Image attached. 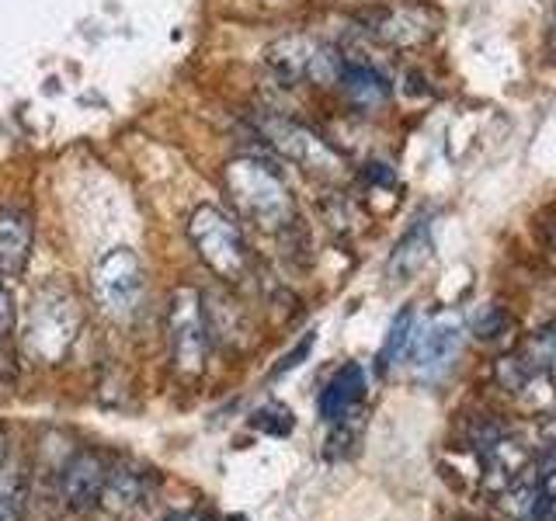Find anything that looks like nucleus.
<instances>
[{
  "label": "nucleus",
  "mask_w": 556,
  "mask_h": 521,
  "mask_svg": "<svg viewBox=\"0 0 556 521\" xmlns=\"http://www.w3.org/2000/svg\"><path fill=\"white\" fill-rule=\"evenodd\" d=\"M167 334H170V355L185 379H195L205 372L208 358V323L199 289H178L167 309Z\"/></svg>",
  "instance_id": "nucleus-5"
},
{
  "label": "nucleus",
  "mask_w": 556,
  "mask_h": 521,
  "mask_svg": "<svg viewBox=\"0 0 556 521\" xmlns=\"http://www.w3.org/2000/svg\"><path fill=\"white\" fill-rule=\"evenodd\" d=\"M226 195L233 199L237 213L261 226L268 233H282L295 223V202L282 181L278 167L257 161V156H240L223 174Z\"/></svg>",
  "instance_id": "nucleus-1"
},
{
  "label": "nucleus",
  "mask_w": 556,
  "mask_h": 521,
  "mask_svg": "<svg viewBox=\"0 0 556 521\" xmlns=\"http://www.w3.org/2000/svg\"><path fill=\"white\" fill-rule=\"evenodd\" d=\"M439 14L425 4H404V8H393L387 11L376 22V39H382L387 46L396 49H414V46H425L428 39L439 35Z\"/></svg>",
  "instance_id": "nucleus-9"
},
{
  "label": "nucleus",
  "mask_w": 556,
  "mask_h": 521,
  "mask_svg": "<svg viewBox=\"0 0 556 521\" xmlns=\"http://www.w3.org/2000/svg\"><path fill=\"white\" fill-rule=\"evenodd\" d=\"M143 497H147V483H143V476H139V473H129V469H118V473H109V480H104V491H101L98 508L112 511V514H126V511H132Z\"/></svg>",
  "instance_id": "nucleus-15"
},
{
  "label": "nucleus",
  "mask_w": 556,
  "mask_h": 521,
  "mask_svg": "<svg viewBox=\"0 0 556 521\" xmlns=\"http://www.w3.org/2000/svg\"><path fill=\"white\" fill-rule=\"evenodd\" d=\"M14 327V306H11V295L4 285V275H0V338H8Z\"/></svg>",
  "instance_id": "nucleus-19"
},
{
  "label": "nucleus",
  "mask_w": 556,
  "mask_h": 521,
  "mask_svg": "<svg viewBox=\"0 0 556 521\" xmlns=\"http://www.w3.org/2000/svg\"><path fill=\"white\" fill-rule=\"evenodd\" d=\"M265 63L286 84H338L344 56L309 35H286L265 49Z\"/></svg>",
  "instance_id": "nucleus-4"
},
{
  "label": "nucleus",
  "mask_w": 556,
  "mask_h": 521,
  "mask_svg": "<svg viewBox=\"0 0 556 521\" xmlns=\"http://www.w3.org/2000/svg\"><path fill=\"white\" fill-rule=\"evenodd\" d=\"M549 49L556 52V14H553V25H549Z\"/></svg>",
  "instance_id": "nucleus-22"
},
{
  "label": "nucleus",
  "mask_w": 556,
  "mask_h": 521,
  "mask_svg": "<svg viewBox=\"0 0 556 521\" xmlns=\"http://www.w3.org/2000/svg\"><path fill=\"white\" fill-rule=\"evenodd\" d=\"M31 237H35V226L25 208H17V205L0 208V275L4 278L25 271L31 257Z\"/></svg>",
  "instance_id": "nucleus-11"
},
{
  "label": "nucleus",
  "mask_w": 556,
  "mask_h": 521,
  "mask_svg": "<svg viewBox=\"0 0 556 521\" xmlns=\"http://www.w3.org/2000/svg\"><path fill=\"white\" fill-rule=\"evenodd\" d=\"M504 323H508V317H504V313H501L497 306H483V309H480V317L473 320V330H477V338L491 341V338L501 334Z\"/></svg>",
  "instance_id": "nucleus-18"
},
{
  "label": "nucleus",
  "mask_w": 556,
  "mask_h": 521,
  "mask_svg": "<svg viewBox=\"0 0 556 521\" xmlns=\"http://www.w3.org/2000/svg\"><path fill=\"white\" fill-rule=\"evenodd\" d=\"M104 480H109V469H104V462L98 456H91V452H80V456H74L63 469L60 497H63L66 508L91 511V508H98V500H101Z\"/></svg>",
  "instance_id": "nucleus-10"
},
{
  "label": "nucleus",
  "mask_w": 556,
  "mask_h": 521,
  "mask_svg": "<svg viewBox=\"0 0 556 521\" xmlns=\"http://www.w3.org/2000/svg\"><path fill=\"white\" fill-rule=\"evenodd\" d=\"M414 309L404 306L393 317L390 330H387V341H382V352H379V369H390V365L400 358V355H407V347H410V338H414Z\"/></svg>",
  "instance_id": "nucleus-16"
},
{
  "label": "nucleus",
  "mask_w": 556,
  "mask_h": 521,
  "mask_svg": "<svg viewBox=\"0 0 556 521\" xmlns=\"http://www.w3.org/2000/svg\"><path fill=\"white\" fill-rule=\"evenodd\" d=\"M338 84L344 87L348 101L358 104V109H376V104H382V101L390 98V80H387V74H382V69L376 63H369V60L344 56Z\"/></svg>",
  "instance_id": "nucleus-13"
},
{
  "label": "nucleus",
  "mask_w": 556,
  "mask_h": 521,
  "mask_svg": "<svg viewBox=\"0 0 556 521\" xmlns=\"http://www.w3.org/2000/svg\"><path fill=\"white\" fill-rule=\"evenodd\" d=\"M94 295L104 306V313H112L118 320H129L139 313V303H143V265H139L136 251L129 247H112L94 265Z\"/></svg>",
  "instance_id": "nucleus-6"
},
{
  "label": "nucleus",
  "mask_w": 556,
  "mask_h": 521,
  "mask_svg": "<svg viewBox=\"0 0 556 521\" xmlns=\"http://www.w3.org/2000/svg\"><path fill=\"white\" fill-rule=\"evenodd\" d=\"M164 521H213V518L202 514V511H181V514H170V518H164Z\"/></svg>",
  "instance_id": "nucleus-21"
},
{
  "label": "nucleus",
  "mask_w": 556,
  "mask_h": 521,
  "mask_svg": "<svg viewBox=\"0 0 556 521\" xmlns=\"http://www.w3.org/2000/svg\"><path fill=\"white\" fill-rule=\"evenodd\" d=\"M414 369L421 376H442L452 361H456L463 347V323L456 317H439L428 327H414Z\"/></svg>",
  "instance_id": "nucleus-8"
},
{
  "label": "nucleus",
  "mask_w": 556,
  "mask_h": 521,
  "mask_svg": "<svg viewBox=\"0 0 556 521\" xmlns=\"http://www.w3.org/2000/svg\"><path fill=\"white\" fill-rule=\"evenodd\" d=\"M261 136H265V143L278 153L286 156V161L300 164L306 174H317L324 181H334L344 174V161L338 156L334 147H327L317 132H309L306 126H295L289 118H265L261 122Z\"/></svg>",
  "instance_id": "nucleus-7"
},
{
  "label": "nucleus",
  "mask_w": 556,
  "mask_h": 521,
  "mask_svg": "<svg viewBox=\"0 0 556 521\" xmlns=\"http://www.w3.org/2000/svg\"><path fill=\"white\" fill-rule=\"evenodd\" d=\"M309 347H313V334H306V338H303V344L295 347V352H292V355H289V358H286L282 365H278V369H275V376H282V372L295 369V365H300V361H303V358L309 355Z\"/></svg>",
  "instance_id": "nucleus-20"
},
{
  "label": "nucleus",
  "mask_w": 556,
  "mask_h": 521,
  "mask_svg": "<svg viewBox=\"0 0 556 521\" xmlns=\"http://www.w3.org/2000/svg\"><path fill=\"white\" fill-rule=\"evenodd\" d=\"M77 330H80V303L74 292L49 289L35 300L28 320V347L35 358L60 361L74 347Z\"/></svg>",
  "instance_id": "nucleus-3"
},
{
  "label": "nucleus",
  "mask_w": 556,
  "mask_h": 521,
  "mask_svg": "<svg viewBox=\"0 0 556 521\" xmlns=\"http://www.w3.org/2000/svg\"><path fill=\"white\" fill-rule=\"evenodd\" d=\"M362 396H365V372H362V365L348 361L330 376V382L320 393V417L330 424H341L344 417H352V410L362 404Z\"/></svg>",
  "instance_id": "nucleus-12"
},
{
  "label": "nucleus",
  "mask_w": 556,
  "mask_h": 521,
  "mask_svg": "<svg viewBox=\"0 0 556 521\" xmlns=\"http://www.w3.org/2000/svg\"><path fill=\"white\" fill-rule=\"evenodd\" d=\"M188 240L195 243L202 265L223 282H243L251 271V254L240 226L219 205H199L188 219Z\"/></svg>",
  "instance_id": "nucleus-2"
},
{
  "label": "nucleus",
  "mask_w": 556,
  "mask_h": 521,
  "mask_svg": "<svg viewBox=\"0 0 556 521\" xmlns=\"http://www.w3.org/2000/svg\"><path fill=\"white\" fill-rule=\"evenodd\" d=\"M529 355L556 379V327L546 330V334H539V338H535V344H532V352H529Z\"/></svg>",
  "instance_id": "nucleus-17"
},
{
  "label": "nucleus",
  "mask_w": 556,
  "mask_h": 521,
  "mask_svg": "<svg viewBox=\"0 0 556 521\" xmlns=\"http://www.w3.org/2000/svg\"><path fill=\"white\" fill-rule=\"evenodd\" d=\"M428 257H431V226L421 219V223H414L407 237L396 243L387 271L393 282H410V278L428 265Z\"/></svg>",
  "instance_id": "nucleus-14"
}]
</instances>
